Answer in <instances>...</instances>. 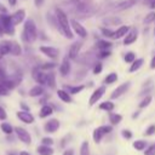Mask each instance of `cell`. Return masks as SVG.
Instances as JSON below:
<instances>
[{
  "instance_id": "cell-1",
  "label": "cell",
  "mask_w": 155,
  "mask_h": 155,
  "mask_svg": "<svg viewBox=\"0 0 155 155\" xmlns=\"http://www.w3.org/2000/svg\"><path fill=\"white\" fill-rule=\"evenodd\" d=\"M56 16H57V21L59 23V27H61V31L69 39H73V33L70 30V24H69V21H68V17L67 15L61 10V8H57L56 10Z\"/></svg>"
},
{
  "instance_id": "cell-2",
  "label": "cell",
  "mask_w": 155,
  "mask_h": 155,
  "mask_svg": "<svg viewBox=\"0 0 155 155\" xmlns=\"http://www.w3.org/2000/svg\"><path fill=\"white\" fill-rule=\"evenodd\" d=\"M36 25L31 19H27L24 23V31H23V40L27 42H34L36 40Z\"/></svg>"
},
{
  "instance_id": "cell-3",
  "label": "cell",
  "mask_w": 155,
  "mask_h": 155,
  "mask_svg": "<svg viewBox=\"0 0 155 155\" xmlns=\"http://www.w3.org/2000/svg\"><path fill=\"white\" fill-rule=\"evenodd\" d=\"M0 25L2 28V30L7 34H12L13 33V24H12V21H11V17L7 16V15H4L1 13L0 15Z\"/></svg>"
},
{
  "instance_id": "cell-4",
  "label": "cell",
  "mask_w": 155,
  "mask_h": 155,
  "mask_svg": "<svg viewBox=\"0 0 155 155\" xmlns=\"http://www.w3.org/2000/svg\"><path fill=\"white\" fill-rule=\"evenodd\" d=\"M13 131L16 132V134H17V137L21 142H23L24 144H30L31 143V137H30V134L27 130H24L23 127H15Z\"/></svg>"
},
{
  "instance_id": "cell-5",
  "label": "cell",
  "mask_w": 155,
  "mask_h": 155,
  "mask_svg": "<svg viewBox=\"0 0 155 155\" xmlns=\"http://www.w3.org/2000/svg\"><path fill=\"white\" fill-rule=\"evenodd\" d=\"M128 86H130V82H125V84L120 85L119 87H116V88L111 92L110 98H111V99H116V98H119L120 96H122V94L128 90Z\"/></svg>"
},
{
  "instance_id": "cell-6",
  "label": "cell",
  "mask_w": 155,
  "mask_h": 155,
  "mask_svg": "<svg viewBox=\"0 0 155 155\" xmlns=\"http://www.w3.org/2000/svg\"><path fill=\"white\" fill-rule=\"evenodd\" d=\"M44 128H45V131L47 133H53L59 128V121L57 119H51L45 124Z\"/></svg>"
},
{
  "instance_id": "cell-7",
  "label": "cell",
  "mask_w": 155,
  "mask_h": 155,
  "mask_svg": "<svg viewBox=\"0 0 155 155\" xmlns=\"http://www.w3.org/2000/svg\"><path fill=\"white\" fill-rule=\"evenodd\" d=\"M71 27H73V29L75 30V33H76L79 36H81V38H86V36H87L86 29H85L76 19H71Z\"/></svg>"
},
{
  "instance_id": "cell-8",
  "label": "cell",
  "mask_w": 155,
  "mask_h": 155,
  "mask_svg": "<svg viewBox=\"0 0 155 155\" xmlns=\"http://www.w3.org/2000/svg\"><path fill=\"white\" fill-rule=\"evenodd\" d=\"M81 45H82L81 41H76V42H74V44L70 46L69 53H68V56H69L70 59H76V57H78V54H79V52H80Z\"/></svg>"
},
{
  "instance_id": "cell-9",
  "label": "cell",
  "mask_w": 155,
  "mask_h": 155,
  "mask_svg": "<svg viewBox=\"0 0 155 155\" xmlns=\"http://www.w3.org/2000/svg\"><path fill=\"white\" fill-rule=\"evenodd\" d=\"M40 51H41L44 54L48 56L50 58H56V57H58V54H59V51H58L57 48H54V47H51V46H41V47H40Z\"/></svg>"
},
{
  "instance_id": "cell-10",
  "label": "cell",
  "mask_w": 155,
  "mask_h": 155,
  "mask_svg": "<svg viewBox=\"0 0 155 155\" xmlns=\"http://www.w3.org/2000/svg\"><path fill=\"white\" fill-rule=\"evenodd\" d=\"M104 92H105V87H103V86H101V87H98L93 93H92V96H91V98H90V105H93V104H96L97 103V101L98 99H101V97L104 94Z\"/></svg>"
},
{
  "instance_id": "cell-11",
  "label": "cell",
  "mask_w": 155,
  "mask_h": 155,
  "mask_svg": "<svg viewBox=\"0 0 155 155\" xmlns=\"http://www.w3.org/2000/svg\"><path fill=\"white\" fill-rule=\"evenodd\" d=\"M17 117H18L21 121H23L24 124H33V122H34V116H33L29 111H24V110L18 111V113H17Z\"/></svg>"
},
{
  "instance_id": "cell-12",
  "label": "cell",
  "mask_w": 155,
  "mask_h": 155,
  "mask_svg": "<svg viewBox=\"0 0 155 155\" xmlns=\"http://www.w3.org/2000/svg\"><path fill=\"white\" fill-rule=\"evenodd\" d=\"M24 17H25V11H24V10H18V11H16V12H15V13L11 16L12 24H13V25L19 24L21 22H23Z\"/></svg>"
},
{
  "instance_id": "cell-13",
  "label": "cell",
  "mask_w": 155,
  "mask_h": 155,
  "mask_svg": "<svg viewBox=\"0 0 155 155\" xmlns=\"http://www.w3.org/2000/svg\"><path fill=\"white\" fill-rule=\"evenodd\" d=\"M137 2V0H122L117 4H115V8L117 11H122V10H127L130 7H132L134 4Z\"/></svg>"
},
{
  "instance_id": "cell-14",
  "label": "cell",
  "mask_w": 155,
  "mask_h": 155,
  "mask_svg": "<svg viewBox=\"0 0 155 155\" xmlns=\"http://www.w3.org/2000/svg\"><path fill=\"white\" fill-rule=\"evenodd\" d=\"M33 78L35 79L36 82H39L40 85L46 84V74H44L39 68H35L33 70Z\"/></svg>"
},
{
  "instance_id": "cell-15",
  "label": "cell",
  "mask_w": 155,
  "mask_h": 155,
  "mask_svg": "<svg viewBox=\"0 0 155 155\" xmlns=\"http://www.w3.org/2000/svg\"><path fill=\"white\" fill-rule=\"evenodd\" d=\"M11 52V42L10 41H2L0 42V58L7 53Z\"/></svg>"
},
{
  "instance_id": "cell-16",
  "label": "cell",
  "mask_w": 155,
  "mask_h": 155,
  "mask_svg": "<svg viewBox=\"0 0 155 155\" xmlns=\"http://www.w3.org/2000/svg\"><path fill=\"white\" fill-rule=\"evenodd\" d=\"M59 71H61L62 75H68L69 74V71H70V63L68 61V57H65L63 59V62H62V64L59 67Z\"/></svg>"
},
{
  "instance_id": "cell-17",
  "label": "cell",
  "mask_w": 155,
  "mask_h": 155,
  "mask_svg": "<svg viewBox=\"0 0 155 155\" xmlns=\"http://www.w3.org/2000/svg\"><path fill=\"white\" fill-rule=\"evenodd\" d=\"M137 36H138V31H137V29H133V30L126 36V39L124 40V44H125V45H131V44H133V42L136 41Z\"/></svg>"
},
{
  "instance_id": "cell-18",
  "label": "cell",
  "mask_w": 155,
  "mask_h": 155,
  "mask_svg": "<svg viewBox=\"0 0 155 155\" xmlns=\"http://www.w3.org/2000/svg\"><path fill=\"white\" fill-rule=\"evenodd\" d=\"M128 27L127 25H122V27H120L119 29H116V31H114V35H113V39H120V38H122L127 31H128Z\"/></svg>"
},
{
  "instance_id": "cell-19",
  "label": "cell",
  "mask_w": 155,
  "mask_h": 155,
  "mask_svg": "<svg viewBox=\"0 0 155 155\" xmlns=\"http://www.w3.org/2000/svg\"><path fill=\"white\" fill-rule=\"evenodd\" d=\"M38 154L39 155H52L53 154V149L51 147H46V145H40L38 147Z\"/></svg>"
},
{
  "instance_id": "cell-20",
  "label": "cell",
  "mask_w": 155,
  "mask_h": 155,
  "mask_svg": "<svg viewBox=\"0 0 155 155\" xmlns=\"http://www.w3.org/2000/svg\"><path fill=\"white\" fill-rule=\"evenodd\" d=\"M57 94H58V97H59L63 102H65V103H70V102H71V98H70L69 93L65 92L64 90H58V91H57Z\"/></svg>"
},
{
  "instance_id": "cell-21",
  "label": "cell",
  "mask_w": 155,
  "mask_h": 155,
  "mask_svg": "<svg viewBox=\"0 0 155 155\" xmlns=\"http://www.w3.org/2000/svg\"><path fill=\"white\" fill-rule=\"evenodd\" d=\"M53 113V109H52V107L51 105H44L42 108H41V110H40V117H46V116H48V115H51Z\"/></svg>"
},
{
  "instance_id": "cell-22",
  "label": "cell",
  "mask_w": 155,
  "mask_h": 155,
  "mask_svg": "<svg viewBox=\"0 0 155 155\" xmlns=\"http://www.w3.org/2000/svg\"><path fill=\"white\" fill-rule=\"evenodd\" d=\"M97 46L101 51H107V48L111 47V42L110 41H107V40H99L97 42Z\"/></svg>"
},
{
  "instance_id": "cell-23",
  "label": "cell",
  "mask_w": 155,
  "mask_h": 155,
  "mask_svg": "<svg viewBox=\"0 0 155 155\" xmlns=\"http://www.w3.org/2000/svg\"><path fill=\"white\" fill-rule=\"evenodd\" d=\"M103 136H104V133H103V131H102L101 127H98V128H96V130L93 131V140H94L96 143H99Z\"/></svg>"
},
{
  "instance_id": "cell-24",
  "label": "cell",
  "mask_w": 155,
  "mask_h": 155,
  "mask_svg": "<svg viewBox=\"0 0 155 155\" xmlns=\"http://www.w3.org/2000/svg\"><path fill=\"white\" fill-rule=\"evenodd\" d=\"M42 92H44V88H42L41 86H35V87H33V88L29 91V96H31V97H36V96L42 94Z\"/></svg>"
},
{
  "instance_id": "cell-25",
  "label": "cell",
  "mask_w": 155,
  "mask_h": 155,
  "mask_svg": "<svg viewBox=\"0 0 155 155\" xmlns=\"http://www.w3.org/2000/svg\"><path fill=\"white\" fill-rule=\"evenodd\" d=\"M0 127H1V131H2L5 134H11V133L13 132V127H12L10 124H7V122H2V124L0 125Z\"/></svg>"
},
{
  "instance_id": "cell-26",
  "label": "cell",
  "mask_w": 155,
  "mask_h": 155,
  "mask_svg": "<svg viewBox=\"0 0 155 155\" xmlns=\"http://www.w3.org/2000/svg\"><path fill=\"white\" fill-rule=\"evenodd\" d=\"M143 62H144V61H143L142 58H139V59H136V61L132 63V65H131V68H130V71H131V73H133V71L138 70V69L142 67Z\"/></svg>"
},
{
  "instance_id": "cell-27",
  "label": "cell",
  "mask_w": 155,
  "mask_h": 155,
  "mask_svg": "<svg viewBox=\"0 0 155 155\" xmlns=\"http://www.w3.org/2000/svg\"><path fill=\"white\" fill-rule=\"evenodd\" d=\"M114 103H111V102H103V103H101L99 104V109H102V110H107V111H111L113 109H114Z\"/></svg>"
},
{
  "instance_id": "cell-28",
  "label": "cell",
  "mask_w": 155,
  "mask_h": 155,
  "mask_svg": "<svg viewBox=\"0 0 155 155\" xmlns=\"http://www.w3.org/2000/svg\"><path fill=\"white\" fill-rule=\"evenodd\" d=\"M80 155H90V145L87 142H82L80 147Z\"/></svg>"
},
{
  "instance_id": "cell-29",
  "label": "cell",
  "mask_w": 155,
  "mask_h": 155,
  "mask_svg": "<svg viewBox=\"0 0 155 155\" xmlns=\"http://www.w3.org/2000/svg\"><path fill=\"white\" fill-rule=\"evenodd\" d=\"M46 84L50 86V87H54L56 86V81H54V74L53 73H50L46 75Z\"/></svg>"
},
{
  "instance_id": "cell-30",
  "label": "cell",
  "mask_w": 155,
  "mask_h": 155,
  "mask_svg": "<svg viewBox=\"0 0 155 155\" xmlns=\"http://www.w3.org/2000/svg\"><path fill=\"white\" fill-rule=\"evenodd\" d=\"M121 119H122V116L120 114H110L109 115V120L113 125H117L121 121Z\"/></svg>"
},
{
  "instance_id": "cell-31",
  "label": "cell",
  "mask_w": 155,
  "mask_h": 155,
  "mask_svg": "<svg viewBox=\"0 0 155 155\" xmlns=\"http://www.w3.org/2000/svg\"><path fill=\"white\" fill-rule=\"evenodd\" d=\"M145 145H147V142H145V140H142V139L136 140V142L133 143V148H134L136 150H143V149L145 148Z\"/></svg>"
},
{
  "instance_id": "cell-32",
  "label": "cell",
  "mask_w": 155,
  "mask_h": 155,
  "mask_svg": "<svg viewBox=\"0 0 155 155\" xmlns=\"http://www.w3.org/2000/svg\"><path fill=\"white\" fill-rule=\"evenodd\" d=\"M11 53L15 56H18L21 53V46L17 42H11Z\"/></svg>"
},
{
  "instance_id": "cell-33",
  "label": "cell",
  "mask_w": 155,
  "mask_h": 155,
  "mask_svg": "<svg viewBox=\"0 0 155 155\" xmlns=\"http://www.w3.org/2000/svg\"><path fill=\"white\" fill-rule=\"evenodd\" d=\"M117 80V74L116 73H110L105 79H104V82L105 84H113Z\"/></svg>"
},
{
  "instance_id": "cell-34",
  "label": "cell",
  "mask_w": 155,
  "mask_h": 155,
  "mask_svg": "<svg viewBox=\"0 0 155 155\" xmlns=\"http://www.w3.org/2000/svg\"><path fill=\"white\" fill-rule=\"evenodd\" d=\"M150 102H151V97H150V96H147V97L139 103V108H145V107H148V105L150 104Z\"/></svg>"
},
{
  "instance_id": "cell-35",
  "label": "cell",
  "mask_w": 155,
  "mask_h": 155,
  "mask_svg": "<svg viewBox=\"0 0 155 155\" xmlns=\"http://www.w3.org/2000/svg\"><path fill=\"white\" fill-rule=\"evenodd\" d=\"M144 155H155V143L147 148V150L144 151Z\"/></svg>"
},
{
  "instance_id": "cell-36",
  "label": "cell",
  "mask_w": 155,
  "mask_h": 155,
  "mask_svg": "<svg viewBox=\"0 0 155 155\" xmlns=\"http://www.w3.org/2000/svg\"><path fill=\"white\" fill-rule=\"evenodd\" d=\"M41 142H42V145H46V147H51L53 144V139L50 137H44L41 139Z\"/></svg>"
},
{
  "instance_id": "cell-37",
  "label": "cell",
  "mask_w": 155,
  "mask_h": 155,
  "mask_svg": "<svg viewBox=\"0 0 155 155\" xmlns=\"http://www.w3.org/2000/svg\"><path fill=\"white\" fill-rule=\"evenodd\" d=\"M125 61H126V62H134V61H136V56H134V53H133V52H128V53H126V56H125Z\"/></svg>"
},
{
  "instance_id": "cell-38",
  "label": "cell",
  "mask_w": 155,
  "mask_h": 155,
  "mask_svg": "<svg viewBox=\"0 0 155 155\" xmlns=\"http://www.w3.org/2000/svg\"><path fill=\"white\" fill-rule=\"evenodd\" d=\"M82 90H84V86H82V85H80V86H75V87H70V88H69L70 93H73V94L79 93V92L82 91Z\"/></svg>"
},
{
  "instance_id": "cell-39",
  "label": "cell",
  "mask_w": 155,
  "mask_h": 155,
  "mask_svg": "<svg viewBox=\"0 0 155 155\" xmlns=\"http://www.w3.org/2000/svg\"><path fill=\"white\" fill-rule=\"evenodd\" d=\"M154 133H155V125H150V126L147 128V131L144 132L145 136H151V134H154Z\"/></svg>"
},
{
  "instance_id": "cell-40",
  "label": "cell",
  "mask_w": 155,
  "mask_h": 155,
  "mask_svg": "<svg viewBox=\"0 0 155 155\" xmlns=\"http://www.w3.org/2000/svg\"><path fill=\"white\" fill-rule=\"evenodd\" d=\"M102 33H103V35H105L107 38H113V35H114V31H111V30H109V29H105V28H102Z\"/></svg>"
},
{
  "instance_id": "cell-41",
  "label": "cell",
  "mask_w": 155,
  "mask_h": 155,
  "mask_svg": "<svg viewBox=\"0 0 155 155\" xmlns=\"http://www.w3.org/2000/svg\"><path fill=\"white\" fill-rule=\"evenodd\" d=\"M154 19H155V13H154V12H150V13L145 17L144 22H145V23H150V22H153Z\"/></svg>"
},
{
  "instance_id": "cell-42",
  "label": "cell",
  "mask_w": 155,
  "mask_h": 155,
  "mask_svg": "<svg viewBox=\"0 0 155 155\" xmlns=\"http://www.w3.org/2000/svg\"><path fill=\"white\" fill-rule=\"evenodd\" d=\"M5 80H7V76H6V73L5 70L0 67V82H4Z\"/></svg>"
},
{
  "instance_id": "cell-43",
  "label": "cell",
  "mask_w": 155,
  "mask_h": 155,
  "mask_svg": "<svg viewBox=\"0 0 155 155\" xmlns=\"http://www.w3.org/2000/svg\"><path fill=\"white\" fill-rule=\"evenodd\" d=\"M6 94H8V90L0 82V96H6Z\"/></svg>"
},
{
  "instance_id": "cell-44",
  "label": "cell",
  "mask_w": 155,
  "mask_h": 155,
  "mask_svg": "<svg viewBox=\"0 0 155 155\" xmlns=\"http://www.w3.org/2000/svg\"><path fill=\"white\" fill-rule=\"evenodd\" d=\"M121 134H122V137L126 138V139H130V138L132 137V133H131V131H128V130H124V131L121 132Z\"/></svg>"
},
{
  "instance_id": "cell-45",
  "label": "cell",
  "mask_w": 155,
  "mask_h": 155,
  "mask_svg": "<svg viewBox=\"0 0 155 155\" xmlns=\"http://www.w3.org/2000/svg\"><path fill=\"white\" fill-rule=\"evenodd\" d=\"M101 128H102L104 134H108V133L111 132V126H101Z\"/></svg>"
},
{
  "instance_id": "cell-46",
  "label": "cell",
  "mask_w": 155,
  "mask_h": 155,
  "mask_svg": "<svg viewBox=\"0 0 155 155\" xmlns=\"http://www.w3.org/2000/svg\"><path fill=\"white\" fill-rule=\"evenodd\" d=\"M7 117V114L5 111V109L2 107H0V120H5Z\"/></svg>"
},
{
  "instance_id": "cell-47",
  "label": "cell",
  "mask_w": 155,
  "mask_h": 155,
  "mask_svg": "<svg viewBox=\"0 0 155 155\" xmlns=\"http://www.w3.org/2000/svg\"><path fill=\"white\" fill-rule=\"evenodd\" d=\"M102 71V64H96V67H94V69H93V73L94 74H99Z\"/></svg>"
},
{
  "instance_id": "cell-48",
  "label": "cell",
  "mask_w": 155,
  "mask_h": 155,
  "mask_svg": "<svg viewBox=\"0 0 155 155\" xmlns=\"http://www.w3.org/2000/svg\"><path fill=\"white\" fill-rule=\"evenodd\" d=\"M54 67V63H45L42 67H41V69H51V68H53Z\"/></svg>"
},
{
  "instance_id": "cell-49",
  "label": "cell",
  "mask_w": 155,
  "mask_h": 155,
  "mask_svg": "<svg viewBox=\"0 0 155 155\" xmlns=\"http://www.w3.org/2000/svg\"><path fill=\"white\" fill-rule=\"evenodd\" d=\"M109 54H110V52H109V51H102V52H101V54H99V57H101V58H105V57H108Z\"/></svg>"
},
{
  "instance_id": "cell-50",
  "label": "cell",
  "mask_w": 155,
  "mask_h": 155,
  "mask_svg": "<svg viewBox=\"0 0 155 155\" xmlns=\"http://www.w3.org/2000/svg\"><path fill=\"white\" fill-rule=\"evenodd\" d=\"M63 155H74V150H73V149H67V150L63 153Z\"/></svg>"
},
{
  "instance_id": "cell-51",
  "label": "cell",
  "mask_w": 155,
  "mask_h": 155,
  "mask_svg": "<svg viewBox=\"0 0 155 155\" xmlns=\"http://www.w3.org/2000/svg\"><path fill=\"white\" fill-rule=\"evenodd\" d=\"M150 68H151V69H155V56H154V58L151 59V63H150Z\"/></svg>"
},
{
  "instance_id": "cell-52",
  "label": "cell",
  "mask_w": 155,
  "mask_h": 155,
  "mask_svg": "<svg viewBox=\"0 0 155 155\" xmlns=\"http://www.w3.org/2000/svg\"><path fill=\"white\" fill-rule=\"evenodd\" d=\"M42 2H44V0H35V5L36 6H41Z\"/></svg>"
},
{
  "instance_id": "cell-53",
  "label": "cell",
  "mask_w": 155,
  "mask_h": 155,
  "mask_svg": "<svg viewBox=\"0 0 155 155\" xmlns=\"http://www.w3.org/2000/svg\"><path fill=\"white\" fill-rule=\"evenodd\" d=\"M16 2H17V0H8V4H10L11 6H15Z\"/></svg>"
},
{
  "instance_id": "cell-54",
  "label": "cell",
  "mask_w": 155,
  "mask_h": 155,
  "mask_svg": "<svg viewBox=\"0 0 155 155\" xmlns=\"http://www.w3.org/2000/svg\"><path fill=\"white\" fill-rule=\"evenodd\" d=\"M150 7H151V8H155V0H154V1L150 4Z\"/></svg>"
},
{
  "instance_id": "cell-55",
  "label": "cell",
  "mask_w": 155,
  "mask_h": 155,
  "mask_svg": "<svg viewBox=\"0 0 155 155\" xmlns=\"http://www.w3.org/2000/svg\"><path fill=\"white\" fill-rule=\"evenodd\" d=\"M19 155H30L29 153H27V151H21V154Z\"/></svg>"
},
{
  "instance_id": "cell-56",
  "label": "cell",
  "mask_w": 155,
  "mask_h": 155,
  "mask_svg": "<svg viewBox=\"0 0 155 155\" xmlns=\"http://www.w3.org/2000/svg\"><path fill=\"white\" fill-rule=\"evenodd\" d=\"M2 33H4V30H2V28H1V25H0V35H2Z\"/></svg>"
},
{
  "instance_id": "cell-57",
  "label": "cell",
  "mask_w": 155,
  "mask_h": 155,
  "mask_svg": "<svg viewBox=\"0 0 155 155\" xmlns=\"http://www.w3.org/2000/svg\"><path fill=\"white\" fill-rule=\"evenodd\" d=\"M8 155H15V154H12V153H10V154H8Z\"/></svg>"
},
{
  "instance_id": "cell-58",
  "label": "cell",
  "mask_w": 155,
  "mask_h": 155,
  "mask_svg": "<svg viewBox=\"0 0 155 155\" xmlns=\"http://www.w3.org/2000/svg\"><path fill=\"white\" fill-rule=\"evenodd\" d=\"M150 1H151V2H153V1H154V0H150ZM151 2H150V4H151Z\"/></svg>"
}]
</instances>
